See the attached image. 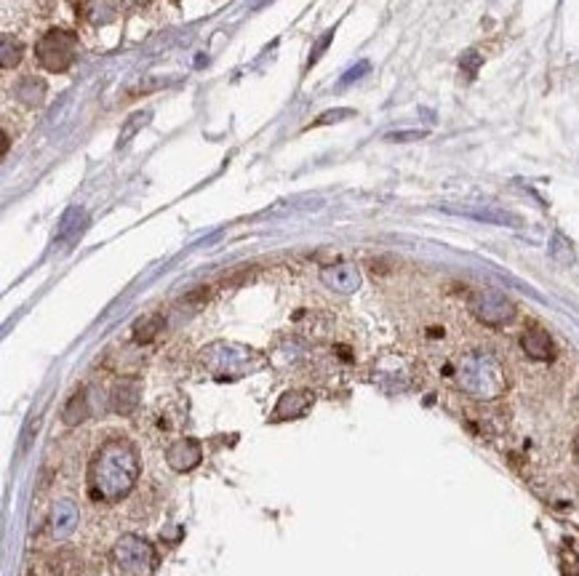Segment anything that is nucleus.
<instances>
[{"label":"nucleus","instance_id":"nucleus-1","mask_svg":"<svg viewBox=\"0 0 579 576\" xmlns=\"http://www.w3.org/2000/svg\"><path fill=\"white\" fill-rule=\"evenodd\" d=\"M139 477V460L134 446L123 441H110L91 467V488L94 496L116 502L134 488Z\"/></svg>","mask_w":579,"mask_h":576},{"label":"nucleus","instance_id":"nucleus-2","mask_svg":"<svg viewBox=\"0 0 579 576\" xmlns=\"http://www.w3.org/2000/svg\"><path fill=\"white\" fill-rule=\"evenodd\" d=\"M457 382L464 392L475 398H497L505 390V371L494 355L470 352L457 365Z\"/></svg>","mask_w":579,"mask_h":576},{"label":"nucleus","instance_id":"nucleus-3","mask_svg":"<svg viewBox=\"0 0 579 576\" xmlns=\"http://www.w3.org/2000/svg\"><path fill=\"white\" fill-rule=\"evenodd\" d=\"M78 54V38L67 30H48L38 46H35V56L40 62V67H46L48 73H65L73 67Z\"/></svg>","mask_w":579,"mask_h":576},{"label":"nucleus","instance_id":"nucleus-4","mask_svg":"<svg viewBox=\"0 0 579 576\" xmlns=\"http://www.w3.org/2000/svg\"><path fill=\"white\" fill-rule=\"evenodd\" d=\"M113 566H116V576H152L155 553L144 539L125 537L123 542H117Z\"/></svg>","mask_w":579,"mask_h":576},{"label":"nucleus","instance_id":"nucleus-5","mask_svg":"<svg viewBox=\"0 0 579 576\" xmlns=\"http://www.w3.org/2000/svg\"><path fill=\"white\" fill-rule=\"evenodd\" d=\"M470 310L472 315L486 323V326H502V323H510L513 315H515V305L502 294V291H478L472 299H470Z\"/></svg>","mask_w":579,"mask_h":576},{"label":"nucleus","instance_id":"nucleus-6","mask_svg":"<svg viewBox=\"0 0 579 576\" xmlns=\"http://www.w3.org/2000/svg\"><path fill=\"white\" fill-rule=\"evenodd\" d=\"M521 347L531 360H553L556 357V347H553L550 334L540 326H531L521 334Z\"/></svg>","mask_w":579,"mask_h":576},{"label":"nucleus","instance_id":"nucleus-7","mask_svg":"<svg viewBox=\"0 0 579 576\" xmlns=\"http://www.w3.org/2000/svg\"><path fill=\"white\" fill-rule=\"evenodd\" d=\"M201 460H203V451H201V443H195V441H179L166 454L169 467L177 472H190L193 467L201 464Z\"/></svg>","mask_w":579,"mask_h":576},{"label":"nucleus","instance_id":"nucleus-8","mask_svg":"<svg viewBox=\"0 0 579 576\" xmlns=\"http://www.w3.org/2000/svg\"><path fill=\"white\" fill-rule=\"evenodd\" d=\"M310 403H313L310 392L291 390V392H286V395L278 400V406H275V419H297V417H302V414L310 408Z\"/></svg>","mask_w":579,"mask_h":576},{"label":"nucleus","instance_id":"nucleus-9","mask_svg":"<svg viewBox=\"0 0 579 576\" xmlns=\"http://www.w3.org/2000/svg\"><path fill=\"white\" fill-rule=\"evenodd\" d=\"M46 91H48V89H46V83H43L40 78H22V81L16 83V89H13L16 99H19L22 105H27V107L43 105Z\"/></svg>","mask_w":579,"mask_h":576},{"label":"nucleus","instance_id":"nucleus-10","mask_svg":"<svg viewBox=\"0 0 579 576\" xmlns=\"http://www.w3.org/2000/svg\"><path fill=\"white\" fill-rule=\"evenodd\" d=\"M324 280L332 286V288H337V291H342V294H350V291H355L358 288V270L352 267V264H340V267H332V270H326L324 272Z\"/></svg>","mask_w":579,"mask_h":576},{"label":"nucleus","instance_id":"nucleus-11","mask_svg":"<svg viewBox=\"0 0 579 576\" xmlns=\"http://www.w3.org/2000/svg\"><path fill=\"white\" fill-rule=\"evenodd\" d=\"M83 16L91 24H110L117 16V0H86Z\"/></svg>","mask_w":579,"mask_h":576},{"label":"nucleus","instance_id":"nucleus-12","mask_svg":"<svg viewBox=\"0 0 579 576\" xmlns=\"http://www.w3.org/2000/svg\"><path fill=\"white\" fill-rule=\"evenodd\" d=\"M139 403V387L134 382H120L113 392V408L117 414H131Z\"/></svg>","mask_w":579,"mask_h":576},{"label":"nucleus","instance_id":"nucleus-13","mask_svg":"<svg viewBox=\"0 0 579 576\" xmlns=\"http://www.w3.org/2000/svg\"><path fill=\"white\" fill-rule=\"evenodd\" d=\"M22 43L16 40V38H11V35H3V40H0V59H3V70H11V67H16L19 62H22Z\"/></svg>","mask_w":579,"mask_h":576},{"label":"nucleus","instance_id":"nucleus-14","mask_svg":"<svg viewBox=\"0 0 579 576\" xmlns=\"http://www.w3.org/2000/svg\"><path fill=\"white\" fill-rule=\"evenodd\" d=\"M86 417H89L86 392H78V395L67 403V408H65V422H67V425H78V422H83Z\"/></svg>","mask_w":579,"mask_h":576},{"label":"nucleus","instance_id":"nucleus-15","mask_svg":"<svg viewBox=\"0 0 579 576\" xmlns=\"http://www.w3.org/2000/svg\"><path fill=\"white\" fill-rule=\"evenodd\" d=\"M150 117V113H139V116H134L131 120H128V125L123 128V136H120V144L125 142V139H131L136 131H139V125H144V120Z\"/></svg>","mask_w":579,"mask_h":576},{"label":"nucleus","instance_id":"nucleus-16","mask_svg":"<svg viewBox=\"0 0 579 576\" xmlns=\"http://www.w3.org/2000/svg\"><path fill=\"white\" fill-rule=\"evenodd\" d=\"M350 116H352L350 110H342V113H329V116H324L321 120H318V125H321V123H329V120H337V117H350Z\"/></svg>","mask_w":579,"mask_h":576},{"label":"nucleus","instance_id":"nucleus-17","mask_svg":"<svg viewBox=\"0 0 579 576\" xmlns=\"http://www.w3.org/2000/svg\"><path fill=\"white\" fill-rule=\"evenodd\" d=\"M575 454H577V460H579V435L575 438Z\"/></svg>","mask_w":579,"mask_h":576},{"label":"nucleus","instance_id":"nucleus-18","mask_svg":"<svg viewBox=\"0 0 579 576\" xmlns=\"http://www.w3.org/2000/svg\"><path fill=\"white\" fill-rule=\"evenodd\" d=\"M575 403H577V411H579V392H577V400H575Z\"/></svg>","mask_w":579,"mask_h":576}]
</instances>
